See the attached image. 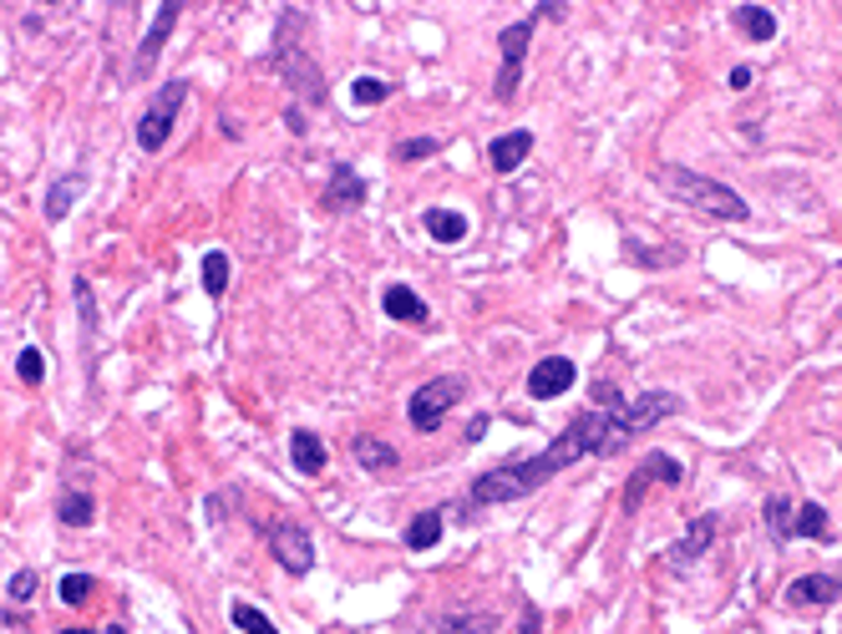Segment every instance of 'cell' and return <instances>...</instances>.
I'll list each match as a JSON object with an SVG mask.
<instances>
[{
	"label": "cell",
	"mask_w": 842,
	"mask_h": 634,
	"mask_svg": "<svg viewBox=\"0 0 842 634\" xmlns=\"http://www.w3.org/2000/svg\"><path fill=\"white\" fill-rule=\"evenodd\" d=\"M680 462L670 458V452H650V458L639 462L635 473H630V483H624V498H620V508L624 513H635L639 508V498H645V487H655V483H666V487H675L680 483Z\"/></svg>",
	"instance_id": "9"
},
{
	"label": "cell",
	"mask_w": 842,
	"mask_h": 634,
	"mask_svg": "<svg viewBox=\"0 0 842 634\" xmlns=\"http://www.w3.org/2000/svg\"><path fill=\"white\" fill-rule=\"evenodd\" d=\"M178 15H183V5H178V0H163V5H158V21H152L148 41L137 46L133 76H148V72H152V61H158V51H163V41H168V31H173V21H178Z\"/></svg>",
	"instance_id": "11"
},
{
	"label": "cell",
	"mask_w": 842,
	"mask_h": 634,
	"mask_svg": "<svg viewBox=\"0 0 842 634\" xmlns=\"http://www.w3.org/2000/svg\"><path fill=\"white\" fill-rule=\"evenodd\" d=\"M57 517L66 523V528H87L91 517H97V502H91L87 492H61V498H57Z\"/></svg>",
	"instance_id": "23"
},
{
	"label": "cell",
	"mask_w": 842,
	"mask_h": 634,
	"mask_svg": "<svg viewBox=\"0 0 842 634\" xmlns=\"http://www.w3.org/2000/svg\"><path fill=\"white\" fill-rule=\"evenodd\" d=\"M832 523H828V508H817V502H797L792 508V528L786 538H828Z\"/></svg>",
	"instance_id": "18"
},
{
	"label": "cell",
	"mask_w": 842,
	"mask_h": 634,
	"mask_svg": "<svg viewBox=\"0 0 842 634\" xmlns=\"http://www.w3.org/2000/svg\"><path fill=\"white\" fill-rule=\"evenodd\" d=\"M107 634H122V624H112V630H107Z\"/></svg>",
	"instance_id": "39"
},
{
	"label": "cell",
	"mask_w": 842,
	"mask_h": 634,
	"mask_svg": "<svg viewBox=\"0 0 842 634\" xmlns=\"http://www.w3.org/2000/svg\"><path fill=\"white\" fill-rule=\"evenodd\" d=\"M229 614H234V624H239L244 634H280V630H274V624H269V620H265V614H259L254 605H234Z\"/></svg>",
	"instance_id": "28"
},
{
	"label": "cell",
	"mask_w": 842,
	"mask_h": 634,
	"mask_svg": "<svg viewBox=\"0 0 842 634\" xmlns=\"http://www.w3.org/2000/svg\"><path fill=\"white\" fill-rule=\"evenodd\" d=\"M437 148H442L437 137H406V143L396 148V158H401V162H416V158H431Z\"/></svg>",
	"instance_id": "31"
},
{
	"label": "cell",
	"mask_w": 842,
	"mask_h": 634,
	"mask_svg": "<svg viewBox=\"0 0 842 634\" xmlns=\"http://www.w3.org/2000/svg\"><path fill=\"white\" fill-rule=\"evenodd\" d=\"M710 538H716V517H710V513L691 517V528H685V538L675 544V559H670V563H691V559H700V553L710 548Z\"/></svg>",
	"instance_id": "17"
},
{
	"label": "cell",
	"mask_w": 842,
	"mask_h": 634,
	"mask_svg": "<svg viewBox=\"0 0 842 634\" xmlns=\"http://www.w3.org/2000/svg\"><path fill=\"white\" fill-rule=\"evenodd\" d=\"M15 370H21V381H26V386H41V376H46L41 351H36V345H26V351H21V361H15Z\"/></svg>",
	"instance_id": "30"
},
{
	"label": "cell",
	"mask_w": 842,
	"mask_h": 634,
	"mask_svg": "<svg viewBox=\"0 0 842 634\" xmlns=\"http://www.w3.org/2000/svg\"><path fill=\"white\" fill-rule=\"evenodd\" d=\"M76 193H82V173H66L57 188L46 193V219H51V223L66 219V214H72V204H76Z\"/></svg>",
	"instance_id": "22"
},
{
	"label": "cell",
	"mask_w": 842,
	"mask_h": 634,
	"mask_svg": "<svg viewBox=\"0 0 842 634\" xmlns=\"http://www.w3.org/2000/svg\"><path fill=\"white\" fill-rule=\"evenodd\" d=\"M574 381H578L574 361H569V355H548V361H538V366H533V376H528V397L553 401V397H563V391H569Z\"/></svg>",
	"instance_id": "10"
},
{
	"label": "cell",
	"mask_w": 842,
	"mask_h": 634,
	"mask_svg": "<svg viewBox=\"0 0 842 634\" xmlns=\"http://www.w3.org/2000/svg\"><path fill=\"white\" fill-rule=\"evenodd\" d=\"M5 594H11L15 605H26L30 594H36V574H30V569H21V574H11V584H5Z\"/></svg>",
	"instance_id": "32"
},
{
	"label": "cell",
	"mask_w": 842,
	"mask_h": 634,
	"mask_svg": "<svg viewBox=\"0 0 842 634\" xmlns=\"http://www.w3.org/2000/svg\"><path fill=\"white\" fill-rule=\"evenodd\" d=\"M680 412V397L670 391H645L635 397L630 406H614V431H620V442H635L639 431H650L655 422H666V416Z\"/></svg>",
	"instance_id": "6"
},
{
	"label": "cell",
	"mask_w": 842,
	"mask_h": 634,
	"mask_svg": "<svg viewBox=\"0 0 842 634\" xmlns=\"http://www.w3.org/2000/svg\"><path fill=\"white\" fill-rule=\"evenodd\" d=\"M91 589H97V578H91V574H66V578L57 584L61 605H87V599H91Z\"/></svg>",
	"instance_id": "26"
},
{
	"label": "cell",
	"mask_w": 842,
	"mask_h": 634,
	"mask_svg": "<svg viewBox=\"0 0 842 634\" xmlns=\"http://www.w3.org/2000/svg\"><path fill=\"white\" fill-rule=\"evenodd\" d=\"M355 462L361 467H370V473H386V467H396V447L391 442H381V437H370V431H361L355 437Z\"/></svg>",
	"instance_id": "19"
},
{
	"label": "cell",
	"mask_w": 842,
	"mask_h": 634,
	"mask_svg": "<svg viewBox=\"0 0 842 634\" xmlns=\"http://www.w3.org/2000/svg\"><path fill=\"white\" fill-rule=\"evenodd\" d=\"M792 508H797V502H786V498H771L767 502V528H771V538H786V528H792Z\"/></svg>",
	"instance_id": "29"
},
{
	"label": "cell",
	"mask_w": 842,
	"mask_h": 634,
	"mask_svg": "<svg viewBox=\"0 0 842 634\" xmlns=\"http://www.w3.org/2000/svg\"><path fill=\"white\" fill-rule=\"evenodd\" d=\"M528 153H533V133H528V127H517V133H503L498 143H492L488 158H492V168H498V173H513Z\"/></svg>",
	"instance_id": "15"
},
{
	"label": "cell",
	"mask_w": 842,
	"mask_h": 634,
	"mask_svg": "<svg viewBox=\"0 0 842 634\" xmlns=\"http://www.w3.org/2000/svg\"><path fill=\"white\" fill-rule=\"evenodd\" d=\"M361 198H366V183L355 178V168H335L326 204H330V208H361Z\"/></svg>",
	"instance_id": "20"
},
{
	"label": "cell",
	"mask_w": 842,
	"mask_h": 634,
	"mask_svg": "<svg viewBox=\"0 0 842 634\" xmlns=\"http://www.w3.org/2000/svg\"><path fill=\"white\" fill-rule=\"evenodd\" d=\"M457 401H462V381H457V376H437V381H427L412 401H406V416H412L416 431H437V427H442V416L452 412Z\"/></svg>",
	"instance_id": "5"
},
{
	"label": "cell",
	"mask_w": 842,
	"mask_h": 634,
	"mask_svg": "<svg viewBox=\"0 0 842 634\" xmlns=\"http://www.w3.org/2000/svg\"><path fill=\"white\" fill-rule=\"evenodd\" d=\"M61 634H97V630H61Z\"/></svg>",
	"instance_id": "38"
},
{
	"label": "cell",
	"mask_w": 842,
	"mask_h": 634,
	"mask_svg": "<svg viewBox=\"0 0 842 634\" xmlns=\"http://www.w3.org/2000/svg\"><path fill=\"white\" fill-rule=\"evenodd\" d=\"M183 97H188V87H183V82H163V87L152 92V102L143 107V118H137V148L158 153L168 137H173V122H178Z\"/></svg>",
	"instance_id": "4"
},
{
	"label": "cell",
	"mask_w": 842,
	"mask_h": 634,
	"mask_svg": "<svg viewBox=\"0 0 842 634\" xmlns=\"http://www.w3.org/2000/svg\"><path fill=\"white\" fill-rule=\"evenodd\" d=\"M838 594H842L838 574H802L786 584V599H792V605H832Z\"/></svg>",
	"instance_id": "12"
},
{
	"label": "cell",
	"mask_w": 842,
	"mask_h": 634,
	"mask_svg": "<svg viewBox=\"0 0 842 634\" xmlns=\"http://www.w3.org/2000/svg\"><path fill=\"white\" fill-rule=\"evenodd\" d=\"M381 310L401 325H427V305H422V295H416L412 284H391L381 295Z\"/></svg>",
	"instance_id": "13"
},
{
	"label": "cell",
	"mask_w": 842,
	"mask_h": 634,
	"mask_svg": "<svg viewBox=\"0 0 842 634\" xmlns=\"http://www.w3.org/2000/svg\"><path fill=\"white\" fill-rule=\"evenodd\" d=\"M0 634H21V620H11V609H0Z\"/></svg>",
	"instance_id": "37"
},
{
	"label": "cell",
	"mask_w": 842,
	"mask_h": 634,
	"mask_svg": "<svg viewBox=\"0 0 842 634\" xmlns=\"http://www.w3.org/2000/svg\"><path fill=\"white\" fill-rule=\"evenodd\" d=\"M488 437V416H473V427H467V442H483Z\"/></svg>",
	"instance_id": "35"
},
{
	"label": "cell",
	"mask_w": 842,
	"mask_h": 634,
	"mask_svg": "<svg viewBox=\"0 0 842 634\" xmlns=\"http://www.w3.org/2000/svg\"><path fill=\"white\" fill-rule=\"evenodd\" d=\"M620 447L624 442H620V431H614V412H605V406L578 412L538 458H523V462H513V467H498V473L477 477L473 502L477 508H498V502L528 498L533 487H544L548 477H559L563 467H574V462H584V458H609V452H620Z\"/></svg>",
	"instance_id": "1"
},
{
	"label": "cell",
	"mask_w": 842,
	"mask_h": 634,
	"mask_svg": "<svg viewBox=\"0 0 842 634\" xmlns=\"http://www.w3.org/2000/svg\"><path fill=\"white\" fill-rule=\"evenodd\" d=\"M351 97H355L361 107H381L386 97H391V87H386V82H376V76H355Z\"/></svg>",
	"instance_id": "27"
},
{
	"label": "cell",
	"mask_w": 842,
	"mask_h": 634,
	"mask_svg": "<svg viewBox=\"0 0 842 634\" xmlns=\"http://www.w3.org/2000/svg\"><path fill=\"white\" fill-rule=\"evenodd\" d=\"M533 26H538V21H513V26L503 31V66H498V82H492V92H498V102H508V97H513L517 92V76H523V51H528V41H533Z\"/></svg>",
	"instance_id": "8"
},
{
	"label": "cell",
	"mask_w": 842,
	"mask_h": 634,
	"mask_svg": "<svg viewBox=\"0 0 842 634\" xmlns=\"http://www.w3.org/2000/svg\"><path fill=\"white\" fill-rule=\"evenodd\" d=\"M76 300H82V320H97V315H91V284L87 280H76Z\"/></svg>",
	"instance_id": "34"
},
{
	"label": "cell",
	"mask_w": 842,
	"mask_h": 634,
	"mask_svg": "<svg viewBox=\"0 0 842 634\" xmlns=\"http://www.w3.org/2000/svg\"><path fill=\"white\" fill-rule=\"evenodd\" d=\"M290 458H295V467L305 477L326 473V442H320L315 431H295V437H290Z\"/></svg>",
	"instance_id": "16"
},
{
	"label": "cell",
	"mask_w": 842,
	"mask_h": 634,
	"mask_svg": "<svg viewBox=\"0 0 842 634\" xmlns=\"http://www.w3.org/2000/svg\"><path fill=\"white\" fill-rule=\"evenodd\" d=\"M731 87H736V92L752 87V66H736V72H731Z\"/></svg>",
	"instance_id": "36"
},
{
	"label": "cell",
	"mask_w": 842,
	"mask_h": 634,
	"mask_svg": "<svg viewBox=\"0 0 842 634\" xmlns=\"http://www.w3.org/2000/svg\"><path fill=\"white\" fill-rule=\"evenodd\" d=\"M422 229H427L437 244H462V239H467V214H457V208H427V214H422Z\"/></svg>",
	"instance_id": "14"
},
{
	"label": "cell",
	"mask_w": 842,
	"mask_h": 634,
	"mask_svg": "<svg viewBox=\"0 0 842 634\" xmlns=\"http://www.w3.org/2000/svg\"><path fill=\"white\" fill-rule=\"evenodd\" d=\"M300 26H305V15H300V11H284L280 15L274 66H280V76L300 92V97H305V102H326V76H320V66L310 61V51H305V46H295V31Z\"/></svg>",
	"instance_id": "3"
},
{
	"label": "cell",
	"mask_w": 842,
	"mask_h": 634,
	"mask_svg": "<svg viewBox=\"0 0 842 634\" xmlns=\"http://www.w3.org/2000/svg\"><path fill=\"white\" fill-rule=\"evenodd\" d=\"M736 26L752 36V41H771L777 36V15L767 11V5H741L736 11Z\"/></svg>",
	"instance_id": "24"
},
{
	"label": "cell",
	"mask_w": 842,
	"mask_h": 634,
	"mask_svg": "<svg viewBox=\"0 0 842 634\" xmlns=\"http://www.w3.org/2000/svg\"><path fill=\"white\" fill-rule=\"evenodd\" d=\"M265 538H269V553H274V563H280L284 574H295V578L310 574L315 544H310V533L300 528V523H269Z\"/></svg>",
	"instance_id": "7"
},
{
	"label": "cell",
	"mask_w": 842,
	"mask_h": 634,
	"mask_svg": "<svg viewBox=\"0 0 842 634\" xmlns=\"http://www.w3.org/2000/svg\"><path fill=\"white\" fill-rule=\"evenodd\" d=\"M229 275H234V269H229V254H223V249H208L204 254V290L213 300L229 290Z\"/></svg>",
	"instance_id": "25"
},
{
	"label": "cell",
	"mask_w": 842,
	"mask_h": 634,
	"mask_svg": "<svg viewBox=\"0 0 842 634\" xmlns=\"http://www.w3.org/2000/svg\"><path fill=\"white\" fill-rule=\"evenodd\" d=\"M660 188H666L675 204L706 214V219H721V223L746 219V198H741V193H731L725 183H716V178H706V173H691V168H680V162H666V168H660Z\"/></svg>",
	"instance_id": "2"
},
{
	"label": "cell",
	"mask_w": 842,
	"mask_h": 634,
	"mask_svg": "<svg viewBox=\"0 0 842 634\" xmlns=\"http://www.w3.org/2000/svg\"><path fill=\"white\" fill-rule=\"evenodd\" d=\"M538 624H544L538 605H533V599H523V624H517V634H538Z\"/></svg>",
	"instance_id": "33"
},
{
	"label": "cell",
	"mask_w": 842,
	"mask_h": 634,
	"mask_svg": "<svg viewBox=\"0 0 842 634\" xmlns=\"http://www.w3.org/2000/svg\"><path fill=\"white\" fill-rule=\"evenodd\" d=\"M437 544H442V513H437V508H431V513H416L412 523H406V548L422 553V548H437Z\"/></svg>",
	"instance_id": "21"
}]
</instances>
